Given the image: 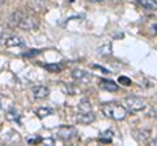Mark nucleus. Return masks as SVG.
<instances>
[{
    "mask_svg": "<svg viewBox=\"0 0 157 146\" xmlns=\"http://www.w3.org/2000/svg\"><path fill=\"white\" fill-rule=\"evenodd\" d=\"M78 110L80 111H92V107H90V103L88 100H82L80 104H78Z\"/></svg>",
    "mask_w": 157,
    "mask_h": 146,
    "instance_id": "nucleus-17",
    "label": "nucleus"
},
{
    "mask_svg": "<svg viewBox=\"0 0 157 146\" xmlns=\"http://www.w3.org/2000/svg\"><path fill=\"white\" fill-rule=\"evenodd\" d=\"M76 120L80 124H90L96 120V115L92 111H80V114L76 116Z\"/></svg>",
    "mask_w": 157,
    "mask_h": 146,
    "instance_id": "nucleus-7",
    "label": "nucleus"
},
{
    "mask_svg": "<svg viewBox=\"0 0 157 146\" xmlns=\"http://www.w3.org/2000/svg\"><path fill=\"white\" fill-rule=\"evenodd\" d=\"M137 4L147 11H157V0H137Z\"/></svg>",
    "mask_w": 157,
    "mask_h": 146,
    "instance_id": "nucleus-11",
    "label": "nucleus"
},
{
    "mask_svg": "<svg viewBox=\"0 0 157 146\" xmlns=\"http://www.w3.org/2000/svg\"><path fill=\"white\" fill-rule=\"evenodd\" d=\"M18 27H21L22 30H33L38 27V21L34 17H22L18 24Z\"/></svg>",
    "mask_w": 157,
    "mask_h": 146,
    "instance_id": "nucleus-4",
    "label": "nucleus"
},
{
    "mask_svg": "<svg viewBox=\"0 0 157 146\" xmlns=\"http://www.w3.org/2000/svg\"><path fill=\"white\" fill-rule=\"evenodd\" d=\"M98 85H100V87L102 90H106V91H117L118 89H119V86H118L114 81L111 80H100V82H98Z\"/></svg>",
    "mask_w": 157,
    "mask_h": 146,
    "instance_id": "nucleus-8",
    "label": "nucleus"
},
{
    "mask_svg": "<svg viewBox=\"0 0 157 146\" xmlns=\"http://www.w3.org/2000/svg\"><path fill=\"white\" fill-rule=\"evenodd\" d=\"M124 104H126V108L131 111V112H139V111L144 110L147 106L145 100L139 98V97H127L124 100Z\"/></svg>",
    "mask_w": 157,
    "mask_h": 146,
    "instance_id": "nucleus-2",
    "label": "nucleus"
},
{
    "mask_svg": "<svg viewBox=\"0 0 157 146\" xmlns=\"http://www.w3.org/2000/svg\"><path fill=\"white\" fill-rule=\"evenodd\" d=\"M48 93H50V90H48V87H46V86L39 85V86L33 87V95H34V98L36 99L46 98V97L48 95Z\"/></svg>",
    "mask_w": 157,
    "mask_h": 146,
    "instance_id": "nucleus-9",
    "label": "nucleus"
},
{
    "mask_svg": "<svg viewBox=\"0 0 157 146\" xmlns=\"http://www.w3.org/2000/svg\"><path fill=\"white\" fill-rule=\"evenodd\" d=\"M118 81H119L122 85H124V86L131 85V80L128 78V77H124V76H121L119 78H118Z\"/></svg>",
    "mask_w": 157,
    "mask_h": 146,
    "instance_id": "nucleus-19",
    "label": "nucleus"
},
{
    "mask_svg": "<svg viewBox=\"0 0 157 146\" xmlns=\"http://www.w3.org/2000/svg\"><path fill=\"white\" fill-rule=\"evenodd\" d=\"M72 77H73V80H76L78 82H84V84H88L92 78L90 73L86 72V71H82V69H73Z\"/></svg>",
    "mask_w": 157,
    "mask_h": 146,
    "instance_id": "nucleus-6",
    "label": "nucleus"
},
{
    "mask_svg": "<svg viewBox=\"0 0 157 146\" xmlns=\"http://www.w3.org/2000/svg\"><path fill=\"white\" fill-rule=\"evenodd\" d=\"M111 50H113V46L111 43H104L102 46H100L97 48V53L101 56H107V55H111Z\"/></svg>",
    "mask_w": 157,
    "mask_h": 146,
    "instance_id": "nucleus-12",
    "label": "nucleus"
},
{
    "mask_svg": "<svg viewBox=\"0 0 157 146\" xmlns=\"http://www.w3.org/2000/svg\"><path fill=\"white\" fill-rule=\"evenodd\" d=\"M24 45H25V41H24L21 37H18V35H12L6 41V46L7 47H21Z\"/></svg>",
    "mask_w": 157,
    "mask_h": 146,
    "instance_id": "nucleus-10",
    "label": "nucleus"
},
{
    "mask_svg": "<svg viewBox=\"0 0 157 146\" xmlns=\"http://www.w3.org/2000/svg\"><path fill=\"white\" fill-rule=\"evenodd\" d=\"M0 108H2V103H0Z\"/></svg>",
    "mask_w": 157,
    "mask_h": 146,
    "instance_id": "nucleus-26",
    "label": "nucleus"
},
{
    "mask_svg": "<svg viewBox=\"0 0 157 146\" xmlns=\"http://www.w3.org/2000/svg\"><path fill=\"white\" fill-rule=\"evenodd\" d=\"M24 16H22V13L20 12V11H17V12H14L12 16H11V25L12 26H18V24H20V21H21V18H22Z\"/></svg>",
    "mask_w": 157,
    "mask_h": 146,
    "instance_id": "nucleus-15",
    "label": "nucleus"
},
{
    "mask_svg": "<svg viewBox=\"0 0 157 146\" xmlns=\"http://www.w3.org/2000/svg\"><path fill=\"white\" fill-rule=\"evenodd\" d=\"M42 142H43V144H46V145H50V146L55 144L52 138H43V140H42Z\"/></svg>",
    "mask_w": 157,
    "mask_h": 146,
    "instance_id": "nucleus-21",
    "label": "nucleus"
},
{
    "mask_svg": "<svg viewBox=\"0 0 157 146\" xmlns=\"http://www.w3.org/2000/svg\"><path fill=\"white\" fill-rule=\"evenodd\" d=\"M45 69H47L48 72H52V73H58L63 69V67L60 64H45Z\"/></svg>",
    "mask_w": 157,
    "mask_h": 146,
    "instance_id": "nucleus-16",
    "label": "nucleus"
},
{
    "mask_svg": "<svg viewBox=\"0 0 157 146\" xmlns=\"http://www.w3.org/2000/svg\"><path fill=\"white\" fill-rule=\"evenodd\" d=\"M76 129L73 128V126H68V125H63L60 126L58 130H56V134H58V137L63 140V141H70L72 140L73 137L76 136Z\"/></svg>",
    "mask_w": 157,
    "mask_h": 146,
    "instance_id": "nucleus-3",
    "label": "nucleus"
},
{
    "mask_svg": "<svg viewBox=\"0 0 157 146\" xmlns=\"http://www.w3.org/2000/svg\"><path fill=\"white\" fill-rule=\"evenodd\" d=\"M42 137H39V136H33V137H28V144L29 145H34V144H38V142H42Z\"/></svg>",
    "mask_w": 157,
    "mask_h": 146,
    "instance_id": "nucleus-18",
    "label": "nucleus"
},
{
    "mask_svg": "<svg viewBox=\"0 0 157 146\" xmlns=\"http://www.w3.org/2000/svg\"><path fill=\"white\" fill-rule=\"evenodd\" d=\"M41 52L39 50H30V52H26V53H24V56H34V55H38V53Z\"/></svg>",
    "mask_w": 157,
    "mask_h": 146,
    "instance_id": "nucleus-20",
    "label": "nucleus"
},
{
    "mask_svg": "<svg viewBox=\"0 0 157 146\" xmlns=\"http://www.w3.org/2000/svg\"><path fill=\"white\" fill-rule=\"evenodd\" d=\"M149 144H151V145H157V138L151 140V141H149Z\"/></svg>",
    "mask_w": 157,
    "mask_h": 146,
    "instance_id": "nucleus-22",
    "label": "nucleus"
},
{
    "mask_svg": "<svg viewBox=\"0 0 157 146\" xmlns=\"http://www.w3.org/2000/svg\"><path fill=\"white\" fill-rule=\"evenodd\" d=\"M2 41H3V38H2V37H0V43H2Z\"/></svg>",
    "mask_w": 157,
    "mask_h": 146,
    "instance_id": "nucleus-24",
    "label": "nucleus"
},
{
    "mask_svg": "<svg viewBox=\"0 0 157 146\" xmlns=\"http://www.w3.org/2000/svg\"><path fill=\"white\" fill-rule=\"evenodd\" d=\"M89 2H92V3H101V2H104V0H89Z\"/></svg>",
    "mask_w": 157,
    "mask_h": 146,
    "instance_id": "nucleus-23",
    "label": "nucleus"
},
{
    "mask_svg": "<svg viewBox=\"0 0 157 146\" xmlns=\"http://www.w3.org/2000/svg\"><path fill=\"white\" fill-rule=\"evenodd\" d=\"M101 111L106 118H110L113 120H123L127 116V110L126 107L115 103V102H110V103H104L101 106Z\"/></svg>",
    "mask_w": 157,
    "mask_h": 146,
    "instance_id": "nucleus-1",
    "label": "nucleus"
},
{
    "mask_svg": "<svg viewBox=\"0 0 157 146\" xmlns=\"http://www.w3.org/2000/svg\"><path fill=\"white\" fill-rule=\"evenodd\" d=\"M134 137L139 144H147V142H149V138H151V130L149 129H136L134 130Z\"/></svg>",
    "mask_w": 157,
    "mask_h": 146,
    "instance_id": "nucleus-5",
    "label": "nucleus"
},
{
    "mask_svg": "<svg viewBox=\"0 0 157 146\" xmlns=\"http://www.w3.org/2000/svg\"><path fill=\"white\" fill-rule=\"evenodd\" d=\"M2 3H4V0H0V4H2Z\"/></svg>",
    "mask_w": 157,
    "mask_h": 146,
    "instance_id": "nucleus-25",
    "label": "nucleus"
},
{
    "mask_svg": "<svg viewBox=\"0 0 157 146\" xmlns=\"http://www.w3.org/2000/svg\"><path fill=\"white\" fill-rule=\"evenodd\" d=\"M36 114L39 119H43V118H46V116L48 115H51L52 114V110L51 108H47V107H41V108H38L36 111Z\"/></svg>",
    "mask_w": 157,
    "mask_h": 146,
    "instance_id": "nucleus-14",
    "label": "nucleus"
},
{
    "mask_svg": "<svg viewBox=\"0 0 157 146\" xmlns=\"http://www.w3.org/2000/svg\"><path fill=\"white\" fill-rule=\"evenodd\" d=\"M70 2H73V0H70Z\"/></svg>",
    "mask_w": 157,
    "mask_h": 146,
    "instance_id": "nucleus-27",
    "label": "nucleus"
},
{
    "mask_svg": "<svg viewBox=\"0 0 157 146\" xmlns=\"http://www.w3.org/2000/svg\"><path fill=\"white\" fill-rule=\"evenodd\" d=\"M7 120L9 121H14L17 124H21V114L16 110H11L7 112Z\"/></svg>",
    "mask_w": 157,
    "mask_h": 146,
    "instance_id": "nucleus-13",
    "label": "nucleus"
}]
</instances>
